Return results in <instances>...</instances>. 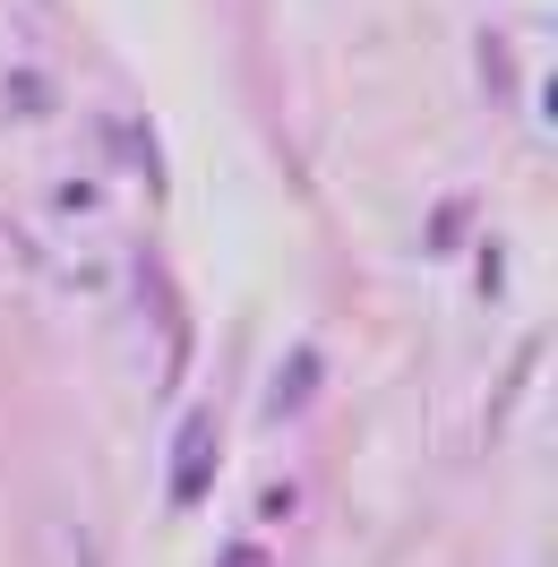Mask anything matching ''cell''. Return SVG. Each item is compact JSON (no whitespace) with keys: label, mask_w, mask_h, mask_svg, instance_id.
Segmentation results:
<instances>
[{"label":"cell","mask_w":558,"mask_h":567,"mask_svg":"<svg viewBox=\"0 0 558 567\" xmlns=\"http://www.w3.org/2000/svg\"><path fill=\"white\" fill-rule=\"evenodd\" d=\"M215 491V422L207 413H189L173 439V507H198Z\"/></svg>","instance_id":"6da1fadb"},{"label":"cell","mask_w":558,"mask_h":567,"mask_svg":"<svg viewBox=\"0 0 558 567\" xmlns=\"http://www.w3.org/2000/svg\"><path fill=\"white\" fill-rule=\"evenodd\" d=\"M318 379H327V353H318V344H301V353H283L276 388H267V422H292V413H301V404L318 395Z\"/></svg>","instance_id":"7a4b0ae2"},{"label":"cell","mask_w":558,"mask_h":567,"mask_svg":"<svg viewBox=\"0 0 558 567\" xmlns=\"http://www.w3.org/2000/svg\"><path fill=\"white\" fill-rule=\"evenodd\" d=\"M473 233V198H455V207H438V224H430V249H455Z\"/></svg>","instance_id":"3957f363"},{"label":"cell","mask_w":558,"mask_h":567,"mask_svg":"<svg viewBox=\"0 0 558 567\" xmlns=\"http://www.w3.org/2000/svg\"><path fill=\"white\" fill-rule=\"evenodd\" d=\"M224 567H267V550L258 542H224Z\"/></svg>","instance_id":"277c9868"}]
</instances>
